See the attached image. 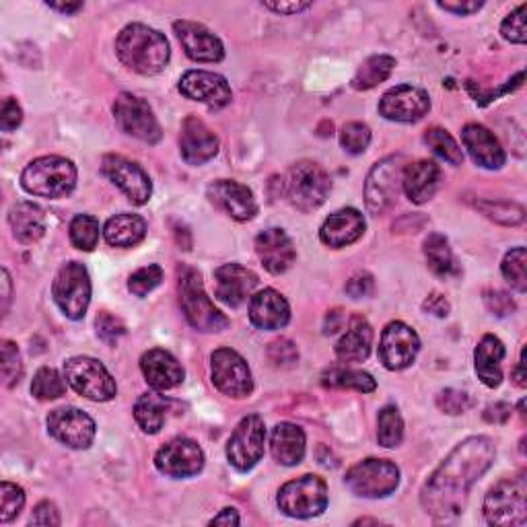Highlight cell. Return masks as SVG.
<instances>
[{
	"mask_svg": "<svg viewBox=\"0 0 527 527\" xmlns=\"http://www.w3.org/2000/svg\"><path fill=\"white\" fill-rule=\"evenodd\" d=\"M495 443L488 437H470L455 447L423 486L420 505L439 523L462 515L472 486L495 462Z\"/></svg>",
	"mask_w": 527,
	"mask_h": 527,
	"instance_id": "1",
	"label": "cell"
},
{
	"mask_svg": "<svg viewBox=\"0 0 527 527\" xmlns=\"http://www.w3.org/2000/svg\"><path fill=\"white\" fill-rule=\"evenodd\" d=\"M116 54L126 68L138 75L151 77L167 66L171 50L163 33L143 23H132L120 31Z\"/></svg>",
	"mask_w": 527,
	"mask_h": 527,
	"instance_id": "2",
	"label": "cell"
},
{
	"mask_svg": "<svg viewBox=\"0 0 527 527\" xmlns=\"http://www.w3.org/2000/svg\"><path fill=\"white\" fill-rule=\"evenodd\" d=\"M21 186L33 196L64 198L77 186V167L56 155L33 159L21 173Z\"/></svg>",
	"mask_w": 527,
	"mask_h": 527,
	"instance_id": "3",
	"label": "cell"
},
{
	"mask_svg": "<svg viewBox=\"0 0 527 527\" xmlns=\"http://www.w3.org/2000/svg\"><path fill=\"white\" fill-rule=\"evenodd\" d=\"M180 305L186 320L198 332H223L229 326V320L206 295L202 276L194 268L180 272Z\"/></svg>",
	"mask_w": 527,
	"mask_h": 527,
	"instance_id": "4",
	"label": "cell"
},
{
	"mask_svg": "<svg viewBox=\"0 0 527 527\" xmlns=\"http://www.w3.org/2000/svg\"><path fill=\"white\" fill-rule=\"evenodd\" d=\"M527 480L523 474L505 478L484 499V517L490 525L521 527L527 521Z\"/></svg>",
	"mask_w": 527,
	"mask_h": 527,
	"instance_id": "5",
	"label": "cell"
},
{
	"mask_svg": "<svg viewBox=\"0 0 527 527\" xmlns=\"http://www.w3.org/2000/svg\"><path fill=\"white\" fill-rule=\"evenodd\" d=\"M278 507L295 519L318 517L328 507V486L320 476L305 474L278 490Z\"/></svg>",
	"mask_w": 527,
	"mask_h": 527,
	"instance_id": "6",
	"label": "cell"
},
{
	"mask_svg": "<svg viewBox=\"0 0 527 527\" xmlns=\"http://www.w3.org/2000/svg\"><path fill=\"white\" fill-rule=\"evenodd\" d=\"M64 379L79 396L93 402H110L118 385L105 365L91 357H73L64 363Z\"/></svg>",
	"mask_w": 527,
	"mask_h": 527,
	"instance_id": "7",
	"label": "cell"
},
{
	"mask_svg": "<svg viewBox=\"0 0 527 527\" xmlns=\"http://www.w3.org/2000/svg\"><path fill=\"white\" fill-rule=\"evenodd\" d=\"M350 493L363 499L390 497L400 484V468L390 460H363L346 472L344 478Z\"/></svg>",
	"mask_w": 527,
	"mask_h": 527,
	"instance_id": "8",
	"label": "cell"
},
{
	"mask_svg": "<svg viewBox=\"0 0 527 527\" xmlns=\"http://www.w3.org/2000/svg\"><path fill=\"white\" fill-rule=\"evenodd\" d=\"M285 188L289 202L297 210L311 213V210L320 208L326 202L332 190V180L326 169H322L318 163L301 161L289 171Z\"/></svg>",
	"mask_w": 527,
	"mask_h": 527,
	"instance_id": "9",
	"label": "cell"
},
{
	"mask_svg": "<svg viewBox=\"0 0 527 527\" xmlns=\"http://www.w3.org/2000/svg\"><path fill=\"white\" fill-rule=\"evenodd\" d=\"M52 297L68 320H83L91 303V278L83 264H64L52 285Z\"/></svg>",
	"mask_w": 527,
	"mask_h": 527,
	"instance_id": "10",
	"label": "cell"
},
{
	"mask_svg": "<svg viewBox=\"0 0 527 527\" xmlns=\"http://www.w3.org/2000/svg\"><path fill=\"white\" fill-rule=\"evenodd\" d=\"M210 373H213L215 388L229 398L241 400L254 392L252 371L233 348L215 350L213 357H210Z\"/></svg>",
	"mask_w": 527,
	"mask_h": 527,
	"instance_id": "11",
	"label": "cell"
},
{
	"mask_svg": "<svg viewBox=\"0 0 527 527\" xmlns=\"http://www.w3.org/2000/svg\"><path fill=\"white\" fill-rule=\"evenodd\" d=\"M266 427L258 414L245 416L227 443V460L239 472H250L264 455Z\"/></svg>",
	"mask_w": 527,
	"mask_h": 527,
	"instance_id": "12",
	"label": "cell"
},
{
	"mask_svg": "<svg viewBox=\"0 0 527 527\" xmlns=\"http://www.w3.org/2000/svg\"><path fill=\"white\" fill-rule=\"evenodd\" d=\"M114 118L122 132L134 136L143 143L157 145L163 132L151 110V105L132 93H120L114 103Z\"/></svg>",
	"mask_w": 527,
	"mask_h": 527,
	"instance_id": "13",
	"label": "cell"
},
{
	"mask_svg": "<svg viewBox=\"0 0 527 527\" xmlns=\"http://www.w3.org/2000/svg\"><path fill=\"white\" fill-rule=\"evenodd\" d=\"M404 169L402 157H388L371 169L365 184V200L373 215L385 213L398 200Z\"/></svg>",
	"mask_w": 527,
	"mask_h": 527,
	"instance_id": "14",
	"label": "cell"
},
{
	"mask_svg": "<svg viewBox=\"0 0 527 527\" xmlns=\"http://www.w3.org/2000/svg\"><path fill=\"white\" fill-rule=\"evenodd\" d=\"M48 433L62 445L70 449L91 447L97 427L95 420L79 408L64 406L56 408L48 416Z\"/></svg>",
	"mask_w": 527,
	"mask_h": 527,
	"instance_id": "15",
	"label": "cell"
},
{
	"mask_svg": "<svg viewBox=\"0 0 527 527\" xmlns=\"http://www.w3.org/2000/svg\"><path fill=\"white\" fill-rule=\"evenodd\" d=\"M105 178L118 186L132 204H147L153 194V184L147 171L122 155H105L101 165Z\"/></svg>",
	"mask_w": 527,
	"mask_h": 527,
	"instance_id": "16",
	"label": "cell"
},
{
	"mask_svg": "<svg viewBox=\"0 0 527 527\" xmlns=\"http://www.w3.org/2000/svg\"><path fill=\"white\" fill-rule=\"evenodd\" d=\"M155 466L169 478H190L202 472L204 451L188 437H175L157 451Z\"/></svg>",
	"mask_w": 527,
	"mask_h": 527,
	"instance_id": "17",
	"label": "cell"
},
{
	"mask_svg": "<svg viewBox=\"0 0 527 527\" xmlns=\"http://www.w3.org/2000/svg\"><path fill=\"white\" fill-rule=\"evenodd\" d=\"M431 110V97L425 89L412 85H398L385 93L379 101V114L385 120L412 124L423 120Z\"/></svg>",
	"mask_w": 527,
	"mask_h": 527,
	"instance_id": "18",
	"label": "cell"
},
{
	"mask_svg": "<svg viewBox=\"0 0 527 527\" xmlns=\"http://www.w3.org/2000/svg\"><path fill=\"white\" fill-rule=\"evenodd\" d=\"M420 350L418 334L404 322H392L385 326L379 342V359L385 369L402 371L416 361Z\"/></svg>",
	"mask_w": 527,
	"mask_h": 527,
	"instance_id": "19",
	"label": "cell"
},
{
	"mask_svg": "<svg viewBox=\"0 0 527 527\" xmlns=\"http://www.w3.org/2000/svg\"><path fill=\"white\" fill-rule=\"evenodd\" d=\"M180 91L188 99L208 105L210 110L225 108L233 97L227 79L208 70H188L180 79Z\"/></svg>",
	"mask_w": 527,
	"mask_h": 527,
	"instance_id": "20",
	"label": "cell"
},
{
	"mask_svg": "<svg viewBox=\"0 0 527 527\" xmlns=\"http://www.w3.org/2000/svg\"><path fill=\"white\" fill-rule=\"evenodd\" d=\"M206 196L217 208H221L225 215H229L231 219L239 223L252 221L258 215V204H256L254 192L239 182L219 180L208 186Z\"/></svg>",
	"mask_w": 527,
	"mask_h": 527,
	"instance_id": "21",
	"label": "cell"
},
{
	"mask_svg": "<svg viewBox=\"0 0 527 527\" xmlns=\"http://www.w3.org/2000/svg\"><path fill=\"white\" fill-rule=\"evenodd\" d=\"M173 31L178 35V40L182 48L186 50L188 58L194 62H221L225 58V48L223 42L217 38V35L206 29L200 23L182 19L173 23Z\"/></svg>",
	"mask_w": 527,
	"mask_h": 527,
	"instance_id": "22",
	"label": "cell"
},
{
	"mask_svg": "<svg viewBox=\"0 0 527 527\" xmlns=\"http://www.w3.org/2000/svg\"><path fill=\"white\" fill-rule=\"evenodd\" d=\"M256 254L270 274H285L297 260L293 239L283 229H266L256 237Z\"/></svg>",
	"mask_w": 527,
	"mask_h": 527,
	"instance_id": "23",
	"label": "cell"
},
{
	"mask_svg": "<svg viewBox=\"0 0 527 527\" xmlns=\"http://www.w3.org/2000/svg\"><path fill=\"white\" fill-rule=\"evenodd\" d=\"M182 157L188 165H204L219 153V138L200 118L190 116L182 124Z\"/></svg>",
	"mask_w": 527,
	"mask_h": 527,
	"instance_id": "24",
	"label": "cell"
},
{
	"mask_svg": "<svg viewBox=\"0 0 527 527\" xmlns=\"http://www.w3.org/2000/svg\"><path fill=\"white\" fill-rule=\"evenodd\" d=\"M217 297L229 307H241L245 301L254 297L258 287V276L243 268L241 264H223L215 270Z\"/></svg>",
	"mask_w": 527,
	"mask_h": 527,
	"instance_id": "25",
	"label": "cell"
},
{
	"mask_svg": "<svg viewBox=\"0 0 527 527\" xmlns=\"http://www.w3.org/2000/svg\"><path fill=\"white\" fill-rule=\"evenodd\" d=\"M140 371H143L147 383L155 392H167L178 388L184 381V367L171 353L163 348H153L140 359Z\"/></svg>",
	"mask_w": 527,
	"mask_h": 527,
	"instance_id": "26",
	"label": "cell"
},
{
	"mask_svg": "<svg viewBox=\"0 0 527 527\" xmlns=\"http://www.w3.org/2000/svg\"><path fill=\"white\" fill-rule=\"evenodd\" d=\"M250 322L258 330H283L291 322L287 299L274 289H264L250 299Z\"/></svg>",
	"mask_w": 527,
	"mask_h": 527,
	"instance_id": "27",
	"label": "cell"
},
{
	"mask_svg": "<svg viewBox=\"0 0 527 527\" xmlns=\"http://www.w3.org/2000/svg\"><path fill=\"white\" fill-rule=\"evenodd\" d=\"M365 227H367L365 217L357 208H342L324 221L320 229V239L322 243L328 245V248L340 250L350 243L359 241L365 233Z\"/></svg>",
	"mask_w": 527,
	"mask_h": 527,
	"instance_id": "28",
	"label": "cell"
},
{
	"mask_svg": "<svg viewBox=\"0 0 527 527\" xmlns=\"http://www.w3.org/2000/svg\"><path fill=\"white\" fill-rule=\"evenodd\" d=\"M464 147L476 165L484 169H501L507 161L497 136L482 124H466L462 130Z\"/></svg>",
	"mask_w": 527,
	"mask_h": 527,
	"instance_id": "29",
	"label": "cell"
},
{
	"mask_svg": "<svg viewBox=\"0 0 527 527\" xmlns=\"http://www.w3.org/2000/svg\"><path fill=\"white\" fill-rule=\"evenodd\" d=\"M439 178V165L429 159H420L416 163L406 165L402 175V188L414 204H425L435 196L439 188Z\"/></svg>",
	"mask_w": 527,
	"mask_h": 527,
	"instance_id": "30",
	"label": "cell"
},
{
	"mask_svg": "<svg viewBox=\"0 0 527 527\" xmlns=\"http://www.w3.org/2000/svg\"><path fill=\"white\" fill-rule=\"evenodd\" d=\"M503 359H505V344L497 336L486 334L474 350V367L486 388H499L501 385Z\"/></svg>",
	"mask_w": 527,
	"mask_h": 527,
	"instance_id": "31",
	"label": "cell"
},
{
	"mask_svg": "<svg viewBox=\"0 0 527 527\" xmlns=\"http://www.w3.org/2000/svg\"><path fill=\"white\" fill-rule=\"evenodd\" d=\"M272 458L283 466H297L305 458V433L293 423H280L270 435Z\"/></svg>",
	"mask_w": 527,
	"mask_h": 527,
	"instance_id": "32",
	"label": "cell"
},
{
	"mask_svg": "<svg viewBox=\"0 0 527 527\" xmlns=\"http://www.w3.org/2000/svg\"><path fill=\"white\" fill-rule=\"evenodd\" d=\"M9 225L21 243H35L46 233V213L33 202H19L11 208Z\"/></svg>",
	"mask_w": 527,
	"mask_h": 527,
	"instance_id": "33",
	"label": "cell"
},
{
	"mask_svg": "<svg viewBox=\"0 0 527 527\" xmlns=\"http://www.w3.org/2000/svg\"><path fill=\"white\" fill-rule=\"evenodd\" d=\"M373 330L363 318H355L348 332L336 344V357L342 363H363L371 355Z\"/></svg>",
	"mask_w": 527,
	"mask_h": 527,
	"instance_id": "34",
	"label": "cell"
},
{
	"mask_svg": "<svg viewBox=\"0 0 527 527\" xmlns=\"http://www.w3.org/2000/svg\"><path fill=\"white\" fill-rule=\"evenodd\" d=\"M103 235L112 248H134V245L145 239L147 223L138 215L120 213L105 223Z\"/></svg>",
	"mask_w": 527,
	"mask_h": 527,
	"instance_id": "35",
	"label": "cell"
},
{
	"mask_svg": "<svg viewBox=\"0 0 527 527\" xmlns=\"http://www.w3.org/2000/svg\"><path fill=\"white\" fill-rule=\"evenodd\" d=\"M169 404L171 402L157 392H149V394L140 396L134 404V418H136L138 427L149 435L159 433L163 429L165 418H167Z\"/></svg>",
	"mask_w": 527,
	"mask_h": 527,
	"instance_id": "36",
	"label": "cell"
},
{
	"mask_svg": "<svg viewBox=\"0 0 527 527\" xmlns=\"http://www.w3.org/2000/svg\"><path fill=\"white\" fill-rule=\"evenodd\" d=\"M394 68H396L394 56H388V54L371 56L357 70V75L353 77V87L357 91H369V89L377 87L379 83L388 81L390 75L394 73Z\"/></svg>",
	"mask_w": 527,
	"mask_h": 527,
	"instance_id": "37",
	"label": "cell"
},
{
	"mask_svg": "<svg viewBox=\"0 0 527 527\" xmlns=\"http://www.w3.org/2000/svg\"><path fill=\"white\" fill-rule=\"evenodd\" d=\"M322 383L326 385V388L357 390L363 394H371L377 388L375 379L369 373L357 371V369H342V367H332V369L324 371Z\"/></svg>",
	"mask_w": 527,
	"mask_h": 527,
	"instance_id": "38",
	"label": "cell"
},
{
	"mask_svg": "<svg viewBox=\"0 0 527 527\" xmlns=\"http://www.w3.org/2000/svg\"><path fill=\"white\" fill-rule=\"evenodd\" d=\"M425 256L429 262V268L437 274V276H453L458 274V262L453 258V252L449 248V241L441 235V233H433L427 237L425 241Z\"/></svg>",
	"mask_w": 527,
	"mask_h": 527,
	"instance_id": "39",
	"label": "cell"
},
{
	"mask_svg": "<svg viewBox=\"0 0 527 527\" xmlns=\"http://www.w3.org/2000/svg\"><path fill=\"white\" fill-rule=\"evenodd\" d=\"M404 439V420L396 406H385L377 418V441L385 449H394Z\"/></svg>",
	"mask_w": 527,
	"mask_h": 527,
	"instance_id": "40",
	"label": "cell"
},
{
	"mask_svg": "<svg viewBox=\"0 0 527 527\" xmlns=\"http://www.w3.org/2000/svg\"><path fill=\"white\" fill-rule=\"evenodd\" d=\"M31 394L42 402L58 400L66 394V381L56 369L42 367L31 381Z\"/></svg>",
	"mask_w": 527,
	"mask_h": 527,
	"instance_id": "41",
	"label": "cell"
},
{
	"mask_svg": "<svg viewBox=\"0 0 527 527\" xmlns=\"http://www.w3.org/2000/svg\"><path fill=\"white\" fill-rule=\"evenodd\" d=\"M99 221L91 215H77L73 221H70L68 233L70 241L77 250L83 252H93L99 243Z\"/></svg>",
	"mask_w": 527,
	"mask_h": 527,
	"instance_id": "42",
	"label": "cell"
},
{
	"mask_svg": "<svg viewBox=\"0 0 527 527\" xmlns=\"http://www.w3.org/2000/svg\"><path fill=\"white\" fill-rule=\"evenodd\" d=\"M425 143L443 161H447L451 165H462L464 163V153H462L460 145L455 143V138L447 130H443V128H429L425 132Z\"/></svg>",
	"mask_w": 527,
	"mask_h": 527,
	"instance_id": "43",
	"label": "cell"
},
{
	"mask_svg": "<svg viewBox=\"0 0 527 527\" xmlns=\"http://www.w3.org/2000/svg\"><path fill=\"white\" fill-rule=\"evenodd\" d=\"M501 272L507 283L517 293H525L527 291V252L525 248H513L511 252H507L501 264Z\"/></svg>",
	"mask_w": 527,
	"mask_h": 527,
	"instance_id": "44",
	"label": "cell"
},
{
	"mask_svg": "<svg viewBox=\"0 0 527 527\" xmlns=\"http://www.w3.org/2000/svg\"><path fill=\"white\" fill-rule=\"evenodd\" d=\"M371 143V128L363 122H348L340 132V145L350 155H361Z\"/></svg>",
	"mask_w": 527,
	"mask_h": 527,
	"instance_id": "45",
	"label": "cell"
},
{
	"mask_svg": "<svg viewBox=\"0 0 527 527\" xmlns=\"http://www.w3.org/2000/svg\"><path fill=\"white\" fill-rule=\"evenodd\" d=\"M163 283V268L157 264H149L145 268L136 270L130 280H128V289L136 297H147L153 293L159 285Z\"/></svg>",
	"mask_w": 527,
	"mask_h": 527,
	"instance_id": "46",
	"label": "cell"
},
{
	"mask_svg": "<svg viewBox=\"0 0 527 527\" xmlns=\"http://www.w3.org/2000/svg\"><path fill=\"white\" fill-rule=\"evenodd\" d=\"M478 208L482 213L501 225H519L525 219V210L513 202H480Z\"/></svg>",
	"mask_w": 527,
	"mask_h": 527,
	"instance_id": "47",
	"label": "cell"
},
{
	"mask_svg": "<svg viewBox=\"0 0 527 527\" xmlns=\"http://www.w3.org/2000/svg\"><path fill=\"white\" fill-rule=\"evenodd\" d=\"M25 505L23 488L13 482L0 484V523L13 521Z\"/></svg>",
	"mask_w": 527,
	"mask_h": 527,
	"instance_id": "48",
	"label": "cell"
},
{
	"mask_svg": "<svg viewBox=\"0 0 527 527\" xmlns=\"http://www.w3.org/2000/svg\"><path fill=\"white\" fill-rule=\"evenodd\" d=\"M525 13L527 5H519L501 25L503 38L511 44H525L527 42V25H525Z\"/></svg>",
	"mask_w": 527,
	"mask_h": 527,
	"instance_id": "49",
	"label": "cell"
},
{
	"mask_svg": "<svg viewBox=\"0 0 527 527\" xmlns=\"http://www.w3.org/2000/svg\"><path fill=\"white\" fill-rule=\"evenodd\" d=\"M23 377V363H21V355H19V348L5 340L3 342V379L7 388H13L17 385Z\"/></svg>",
	"mask_w": 527,
	"mask_h": 527,
	"instance_id": "50",
	"label": "cell"
},
{
	"mask_svg": "<svg viewBox=\"0 0 527 527\" xmlns=\"http://www.w3.org/2000/svg\"><path fill=\"white\" fill-rule=\"evenodd\" d=\"M95 324H97V336L108 344H116L126 334V326L122 324V320L108 311L99 313Z\"/></svg>",
	"mask_w": 527,
	"mask_h": 527,
	"instance_id": "51",
	"label": "cell"
},
{
	"mask_svg": "<svg viewBox=\"0 0 527 527\" xmlns=\"http://www.w3.org/2000/svg\"><path fill=\"white\" fill-rule=\"evenodd\" d=\"M437 404L441 410H445L447 414H462L472 406V400L468 394L458 392V390H445L439 394Z\"/></svg>",
	"mask_w": 527,
	"mask_h": 527,
	"instance_id": "52",
	"label": "cell"
},
{
	"mask_svg": "<svg viewBox=\"0 0 527 527\" xmlns=\"http://www.w3.org/2000/svg\"><path fill=\"white\" fill-rule=\"evenodd\" d=\"M270 361L280 367V365H293L299 359V353L293 342L289 340H278L270 346Z\"/></svg>",
	"mask_w": 527,
	"mask_h": 527,
	"instance_id": "53",
	"label": "cell"
},
{
	"mask_svg": "<svg viewBox=\"0 0 527 527\" xmlns=\"http://www.w3.org/2000/svg\"><path fill=\"white\" fill-rule=\"evenodd\" d=\"M23 122V110L21 105L17 103L15 97H7L3 103V116H0V128L5 132H11L15 128H19Z\"/></svg>",
	"mask_w": 527,
	"mask_h": 527,
	"instance_id": "54",
	"label": "cell"
},
{
	"mask_svg": "<svg viewBox=\"0 0 527 527\" xmlns=\"http://www.w3.org/2000/svg\"><path fill=\"white\" fill-rule=\"evenodd\" d=\"M375 289V283H373V276L367 274V272H359L355 274L353 278L348 280L346 283V293L353 297V299H363V297H369Z\"/></svg>",
	"mask_w": 527,
	"mask_h": 527,
	"instance_id": "55",
	"label": "cell"
},
{
	"mask_svg": "<svg viewBox=\"0 0 527 527\" xmlns=\"http://www.w3.org/2000/svg\"><path fill=\"white\" fill-rule=\"evenodd\" d=\"M484 301H486L488 309L493 311V313H497L499 318H505V315L515 311L513 299L507 293H503V291H488V293H484Z\"/></svg>",
	"mask_w": 527,
	"mask_h": 527,
	"instance_id": "56",
	"label": "cell"
},
{
	"mask_svg": "<svg viewBox=\"0 0 527 527\" xmlns=\"http://www.w3.org/2000/svg\"><path fill=\"white\" fill-rule=\"evenodd\" d=\"M31 525H60V513L54 503L44 501L33 509V515L29 519Z\"/></svg>",
	"mask_w": 527,
	"mask_h": 527,
	"instance_id": "57",
	"label": "cell"
},
{
	"mask_svg": "<svg viewBox=\"0 0 527 527\" xmlns=\"http://www.w3.org/2000/svg\"><path fill=\"white\" fill-rule=\"evenodd\" d=\"M264 7L274 11V13H278V15H297V13H303V11L311 9V3H299V0H297V3H295V0H293V3H283V0H280V3H264Z\"/></svg>",
	"mask_w": 527,
	"mask_h": 527,
	"instance_id": "58",
	"label": "cell"
},
{
	"mask_svg": "<svg viewBox=\"0 0 527 527\" xmlns=\"http://www.w3.org/2000/svg\"><path fill=\"white\" fill-rule=\"evenodd\" d=\"M437 7L455 15H472L478 13L484 7V3H476V0H472V3H437Z\"/></svg>",
	"mask_w": 527,
	"mask_h": 527,
	"instance_id": "59",
	"label": "cell"
},
{
	"mask_svg": "<svg viewBox=\"0 0 527 527\" xmlns=\"http://www.w3.org/2000/svg\"><path fill=\"white\" fill-rule=\"evenodd\" d=\"M429 313L437 315V318H447V313H449V303L445 301V297H441L439 293H433L425 305H423Z\"/></svg>",
	"mask_w": 527,
	"mask_h": 527,
	"instance_id": "60",
	"label": "cell"
},
{
	"mask_svg": "<svg viewBox=\"0 0 527 527\" xmlns=\"http://www.w3.org/2000/svg\"><path fill=\"white\" fill-rule=\"evenodd\" d=\"M210 525H239V515L233 507H227L217 517L210 519Z\"/></svg>",
	"mask_w": 527,
	"mask_h": 527,
	"instance_id": "61",
	"label": "cell"
},
{
	"mask_svg": "<svg viewBox=\"0 0 527 527\" xmlns=\"http://www.w3.org/2000/svg\"><path fill=\"white\" fill-rule=\"evenodd\" d=\"M46 7L52 9V11H58V13L73 15V13L83 9V3H46Z\"/></svg>",
	"mask_w": 527,
	"mask_h": 527,
	"instance_id": "62",
	"label": "cell"
},
{
	"mask_svg": "<svg viewBox=\"0 0 527 527\" xmlns=\"http://www.w3.org/2000/svg\"><path fill=\"white\" fill-rule=\"evenodd\" d=\"M9 303H11V276H9V270L3 268V313L5 315L9 311Z\"/></svg>",
	"mask_w": 527,
	"mask_h": 527,
	"instance_id": "63",
	"label": "cell"
},
{
	"mask_svg": "<svg viewBox=\"0 0 527 527\" xmlns=\"http://www.w3.org/2000/svg\"><path fill=\"white\" fill-rule=\"evenodd\" d=\"M513 379H515V383L519 385V388H525V385H527V377H525V361H523V350H521V357H519V361H517V367H515V371H513Z\"/></svg>",
	"mask_w": 527,
	"mask_h": 527,
	"instance_id": "64",
	"label": "cell"
}]
</instances>
